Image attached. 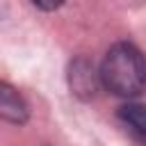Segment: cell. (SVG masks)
<instances>
[{
    "mask_svg": "<svg viewBox=\"0 0 146 146\" xmlns=\"http://www.w3.org/2000/svg\"><path fill=\"white\" fill-rule=\"evenodd\" d=\"M116 114H119L121 123L139 141L146 144V105H141V103H125V105L119 107Z\"/></svg>",
    "mask_w": 146,
    "mask_h": 146,
    "instance_id": "277c9868",
    "label": "cell"
},
{
    "mask_svg": "<svg viewBox=\"0 0 146 146\" xmlns=\"http://www.w3.org/2000/svg\"><path fill=\"white\" fill-rule=\"evenodd\" d=\"M98 73L100 84L119 98H135L146 89V57L135 43H114L105 52Z\"/></svg>",
    "mask_w": 146,
    "mask_h": 146,
    "instance_id": "6da1fadb",
    "label": "cell"
},
{
    "mask_svg": "<svg viewBox=\"0 0 146 146\" xmlns=\"http://www.w3.org/2000/svg\"><path fill=\"white\" fill-rule=\"evenodd\" d=\"M27 116H30V110L25 98L18 94V89L0 80V119L21 125L27 121Z\"/></svg>",
    "mask_w": 146,
    "mask_h": 146,
    "instance_id": "3957f363",
    "label": "cell"
},
{
    "mask_svg": "<svg viewBox=\"0 0 146 146\" xmlns=\"http://www.w3.org/2000/svg\"><path fill=\"white\" fill-rule=\"evenodd\" d=\"M68 84H71V91L78 98L89 100V98L96 96V91L100 87V73L94 68V64L89 59L78 57L68 66Z\"/></svg>",
    "mask_w": 146,
    "mask_h": 146,
    "instance_id": "7a4b0ae2",
    "label": "cell"
},
{
    "mask_svg": "<svg viewBox=\"0 0 146 146\" xmlns=\"http://www.w3.org/2000/svg\"><path fill=\"white\" fill-rule=\"evenodd\" d=\"M39 9H46V11H52V9H57V7H62L64 5V0H32Z\"/></svg>",
    "mask_w": 146,
    "mask_h": 146,
    "instance_id": "5b68a950",
    "label": "cell"
}]
</instances>
